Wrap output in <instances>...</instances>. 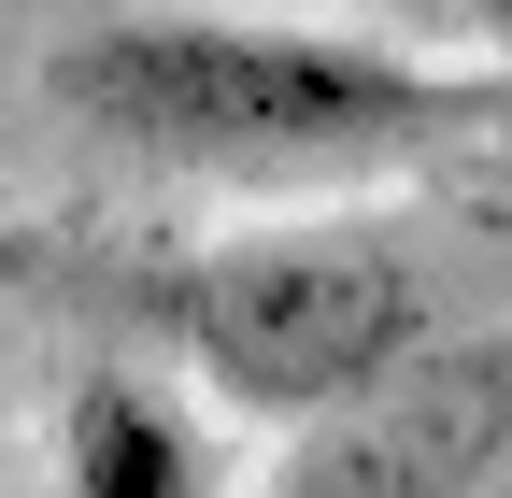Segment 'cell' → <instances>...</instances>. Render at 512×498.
<instances>
[{"mask_svg":"<svg viewBox=\"0 0 512 498\" xmlns=\"http://www.w3.org/2000/svg\"><path fill=\"white\" fill-rule=\"evenodd\" d=\"M43 100L86 143L185 185H370L484 129V86L399 43L299 29V15H100L43 57Z\"/></svg>","mask_w":512,"mask_h":498,"instance_id":"1","label":"cell"},{"mask_svg":"<svg viewBox=\"0 0 512 498\" xmlns=\"http://www.w3.org/2000/svg\"><path fill=\"white\" fill-rule=\"evenodd\" d=\"M143 328L200 370V385L256 427H313L370 399L427 328H441V285L399 228L370 214H313V228H228V242H185V257L128 271Z\"/></svg>","mask_w":512,"mask_h":498,"instance_id":"2","label":"cell"},{"mask_svg":"<svg viewBox=\"0 0 512 498\" xmlns=\"http://www.w3.org/2000/svg\"><path fill=\"white\" fill-rule=\"evenodd\" d=\"M271 484L285 498H484V484H512V328H427L370 399L313 413Z\"/></svg>","mask_w":512,"mask_h":498,"instance_id":"3","label":"cell"},{"mask_svg":"<svg viewBox=\"0 0 512 498\" xmlns=\"http://www.w3.org/2000/svg\"><path fill=\"white\" fill-rule=\"evenodd\" d=\"M57 484L72 498H214L228 456L185 385L157 370H72L57 385Z\"/></svg>","mask_w":512,"mask_h":498,"instance_id":"4","label":"cell"},{"mask_svg":"<svg viewBox=\"0 0 512 498\" xmlns=\"http://www.w3.org/2000/svg\"><path fill=\"white\" fill-rule=\"evenodd\" d=\"M456 15H470V43H484V57H512V0H456Z\"/></svg>","mask_w":512,"mask_h":498,"instance_id":"5","label":"cell"}]
</instances>
